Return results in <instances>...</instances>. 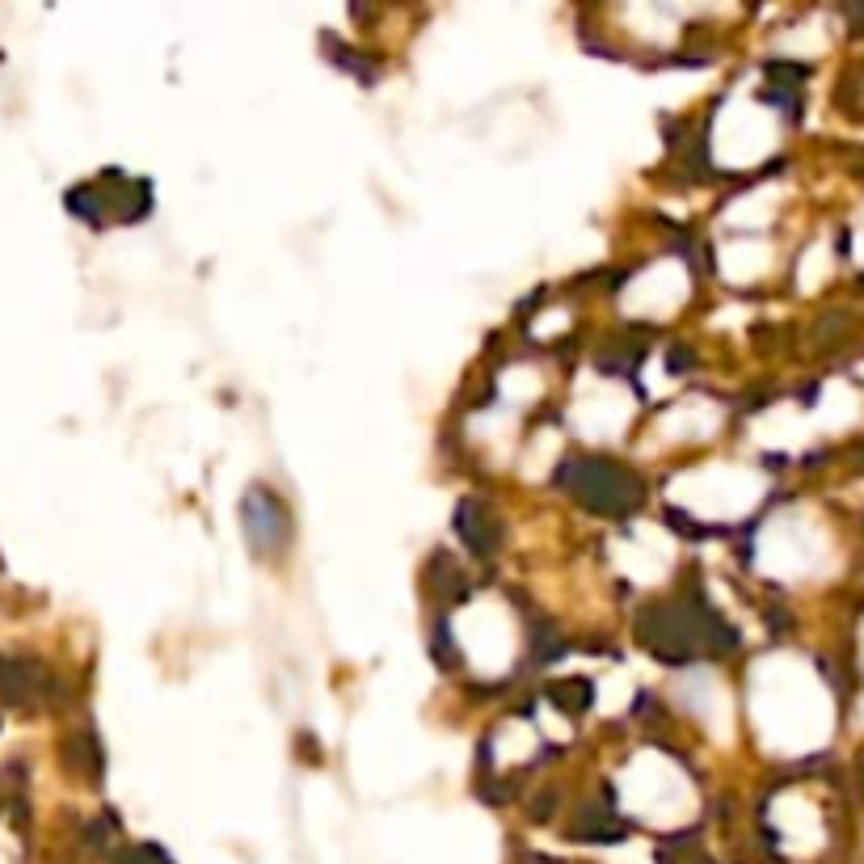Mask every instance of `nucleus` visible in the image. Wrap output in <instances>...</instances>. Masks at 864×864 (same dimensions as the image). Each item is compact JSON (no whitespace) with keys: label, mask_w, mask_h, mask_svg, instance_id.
I'll return each mask as SVG.
<instances>
[{"label":"nucleus","mask_w":864,"mask_h":864,"mask_svg":"<svg viewBox=\"0 0 864 864\" xmlns=\"http://www.w3.org/2000/svg\"><path fill=\"white\" fill-rule=\"evenodd\" d=\"M861 464H864V448H861Z\"/></svg>","instance_id":"obj_4"},{"label":"nucleus","mask_w":864,"mask_h":864,"mask_svg":"<svg viewBox=\"0 0 864 864\" xmlns=\"http://www.w3.org/2000/svg\"><path fill=\"white\" fill-rule=\"evenodd\" d=\"M502 388H507V397H511V401H523V397H536V392H540V380H536L527 367H514Z\"/></svg>","instance_id":"obj_3"},{"label":"nucleus","mask_w":864,"mask_h":864,"mask_svg":"<svg viewBox=\"0 0 864 864\" xmlns=\"http://www.w3.org/2000/svg\"><path fill=\"white\" fill-rule=\"evenodd\" d=\"M577 489L591 498V502H599V507H608V511H616L620 502H629L637 489L629 485V480L620 477L616 468H608V464H577Z\"/></svg>","instance_id":"obj_2"},{"label":"nucleus","mask_w":864,"mask_h":864,"mask_svg":"<svg viewBox=\"0 0 864 864\" xmlns=\"http://www.w3.org/2000/svg\"><path fill=\"white\" fill-rule=\"evenodd\" d=\"M674 300H683V275H679L674 261L645 270L637 288L629 291V308H637V313H671Z\"/></svg>","instance_id":"obj_1"}]
</instances>
